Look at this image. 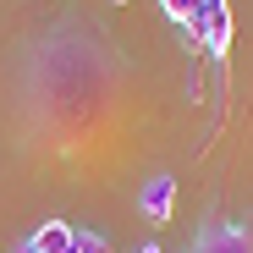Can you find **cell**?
Instances as JSON below:
<instances>
[{
  "mask_svg": "<svg viewBox=\"0 0 253 253\" xmlns=\"http://www.w3.org/2000/svg\"><path fill=\"white\" fill-rule=\"evenodd\" d=\"M193 39L215 61H226V50H231V0H198V33Z\"/></svg>",
  "mask_w": 253,
  "mask_h": 253,
  "instance_id": "obj_1",
  "label": "cell"
},
{
  "mask_svg": "<svg viewBox=\"0 0 253 253\" xmlns=\"http://www.w3.org/2000/svg\"><path fill=\"white\" fill-rule=\"evenodd\" d=\"M193 253H253V226H204L193 237Z\"/></svg>",
  "mask_w": 253,
  "mask_h": 253,
  "instance_id": "obj_2",
  "label": "cell"
},
{
  "mask_svg": "<svg viewBox=\"0 0 253 253\" xmlns=\"http://www.w3.org/2000/svg\"><path fill=\"white\" fill-rule=\"evenodd\" d=\"M138 209H143V220L149 226H165L171 220V209H176V176H149L143 182V193H138Z\"/></svg>",
  "mask_w": 253,
  "mask_h": 253,
  "instance_id": "obj_3",
  "label": "cell"
},
{
  "mask_svg": "<svg viewBox=\"0 0 253 253\" xmlns=\"http://www.w3.org/2000/svg\"><path fill=\"white\" fill-rule=\"evenodd\" d=\"M33 242L44 248V253H77V226H66V220H44L33 231Z\"/></svg>",
  "mask_w": 253,
  "mask_h": 253,
  "instance_id": "obj_4",
  "label": "cell"
},
{
  "mask_svg": "<svg viewBox=\"0 0 253 253\" xmlns=\"http://www.w3.org/2000/svg\"><path fill=\"white\" fill-rule=\"evenodd\" d=\"M160 11L171 17L176 28H187V33H198V0H160Z\"/></svg>",
  "mask_w": 253,
  "mask_h": 253,
  "instance_id": "obj_5",
  "label": "cell"
},
{
  "mask_svg": "<svg viewBox=\"0 0 253 253\" xmlns=\"http://www.w3.org/2000/svg\"><path fill=\"white\" fill-rule=\"evenodd\" d=\"M77 253H110L105 231H77Z\"/></svg>",
  "mask_w": 253,
  "mask_h": 253,
  "instance_id": "obj_6",
  "label": "cell"
},
{
  "mask_svg": "<svg viewBox=\"0 0 253 253\" xmlns=\"http://www.w3.org/2000/svg\"><path fill=\"white\" fill-rule=\"evenodd\" d=\"M11 253H44V248H39V242H33V237H28V242H17V248H11Z\"/></svg>",
  "mask_w": 253,
  "mask_h": 253,
  "instance_id": "obj_7",
  "label": "cell"
},
{
  "mask_svg": "<svg viewBox=\"0 0 253 253\" xmlns=\"http://www.w3.org/2000/svg\"><path fill=\"white\" fill-rule=\"evenodd\" d=\"M138 253H165V248H160V242H143V248H138Z\"/></svg>",
  "mask_w": 253,
  "mask_h": 253,
  "instance_id": "obj_8",
  "label": "cell"
},
{
  "mask_svg": "<svg viewBox=\"0 0 253 253\" xmlns=\"http://www.w3.org/2000/svg\"><path fill=\"white\" fill-rule=\"evenodd\" d=\"M110 6H126V0H110Z\"/></svg>",
  "mask_w": 253,
  "mask_h": 253,
  "instance_id": "obj_9",
  "label": "cell"
}]
</instances>
